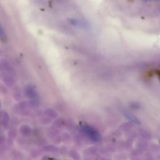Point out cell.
<instances>
[{
  "label": "cell",
  "mask_w": 160,
  "mask_h": 160,
  "mask_svg": "<svg viewBox=\"0 0 160 160\" xmlns=\"http://www.w3.org/2000/svg\"><path fill=\"white\" fill-rule=\"evenodd\" d=\"M82 131L86 136L93 141H98L101 138V136L99 132L96 129L89 126H84L82 128Z\"/></svg>",
  "instance_id": "obj_1"
},
{
  "label": "cell",
  "mask_w": 160,
  "mask_h": 160,
  "mask_svg": "<svg viewBox=\"0 0 160 160\" xmlns=\"http://www.w3.org/2000/svg\"><path fill=\"white\" fill-rule=\"evenodd\" d=\"M125 116L128 118V119L132 121L133 122H134L136 124H139L140 123L139 119L134 115H133L132 113L129 112H125Z\"/></svg>",
  "instance_id": "obj_2"
},
{
  "label": "cell",
  "mask_w": 160,
  "mask_h": 160,
  "mask_svg": "<svg viewBox=\"0 0 160 160\" xmlns=\"http://www.w3.org/2000/svg\"><path fill=\"white\" fill-rule=\"evenodd\" d=\"M4 36V32H3V31L2 30V29H1V26H0V37H1L2 38H3Z\"/></svg>",
  "instance_id": "obj_3"
}]
</instances>
